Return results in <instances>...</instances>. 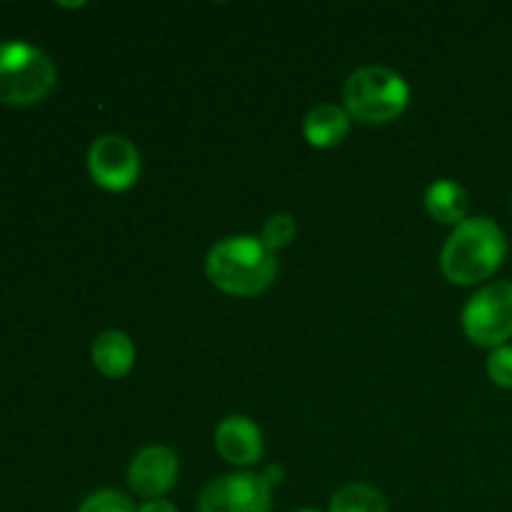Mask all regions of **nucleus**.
<instances>
[{
    "label": "nucleus",
    "mask_w": 512,
    "mask_h": 512,
    "mask_svg": "<svg viewBox=\"0 0 512 512\" xmlns=\"http://www.w3.org/2000/svg\"><path fill=\"white\" fill-rule=\"evenodd\" d=\"M508 255V240L493 218L475 215L455 225L440 253V270L453 285H480L493 278Z\"/></svg>",
    "instance_id": "1"
},
{
    "label": "nucleus",
    "mask_w": 512,
    "mask_h": 512,
    "mask_svg": "<svg viewBox=\"0 0 512 512\" xmlns=\"http://www.w3.org/2000/svg\"><path fill=\"white\" fill-rule=\"evenodd\" d=\"M205 275L223 293L253 298L275 283L278 260L273 250L255 235H230L208 250Z\"/></svg>",
    "instance_id": "2"
},
{
    "label": "nucleus",
    "mask_w": 512,
    "mask_h": 512,
    "mask_svg": "<svg viewBox=\"0 0 512 512\" xmlns=\"http://www.w3.org/2000/svg\"><path fill=\"white\" fill-rule=\"evenodd\" d=\"M410 85L388 65H363L343 85V108L365 125H385L408 110Z\"/></svg>",
    "instance_id": "3"
},
{
    "label": "nucleus",
    "mask_w": 512,
    "mask_h": 512,
    "mask_svg": "<svg viewBox=\"0 0 512 512\" xmlns=\"http://www.w3.org/2000/svg\"><path fill=\"white\" fill-rule=\"evenodd\" d=\"M55 65L48 55L25 40L0 43V103L13 108L38 105L53 93Z\"/></svg>",
    "instance_id": "4"
},
{
    "label": "nucleus",
    "mask_w": 512,
    "mask_h": 512,
    "mask_svg": "<svg viewBox=\"0 0 512 512\" xmlns=\"http://www.w3.org/2000/svg\"><path fill=\"white\" fill-rule=\"evenodd\" d=\"M463 333L478 348H500L512 338V283H488L465 303Z\"/></svg>",
    "instance_id": "5"
},
{
    "label": "nucleus",
    "mask_w": 512,
    "mask_h": 512,
    "mask_svg": "<svg viewBox=\"0 0 512 512\" xmlns=\"http://www.w3.org/2000/svg\"><path fill=\"white\" fill-rule=\"evenodd\" d=\"M88 173L108 193H125L140 178V153L130 138L105 133L88 148Z\"/></svg>",
    "instance_id": "6"
},
{
    "label": "nucleus",
    "mask_w": 512,
    "mask_h": 512,
    "mask_svg": "<svg viewBox=\"0 0 512 512\" xmlns=\"http://www.w3.org/2000/svg\"><path fill=\"white\" fill-rule=\"evenodd\" d=\"M273 488L258 473L213 478L198 498V512H270Z\"/></svg>",
    "instance_id": "7"
},
{
    "label": "nucleus",
    "mask_w": 512,
    "mask_h": 512,
    "mask_svg": "<svg viewBox=\"0 0 512 512\" xmlns=\"http://www.w3.org/2000/svg\"><path fill=\"white\" fill-rule=\"evenodd\" d=\"M180 475V460L165 445H148L140 450L128 468V485L138 498L155 500L175 488Z\"/></svg>",
    "instance_id": "8"
},
{
    "label": "nucleus",
    "mask_w": 512,
    "mask_h": 512,
    "mask_svg": "<svg viewBox=\"0 0 512 512\" xmlns=\"http://www.w3.org/2000/svg\"><path fill=\"white\" fill-rule=\"evenodd\" d=\"M263 430L248 415H228L215 428V450L233 465H255L263 458Z\"/></svg>",
    "instance_id": "9"
},
{
    "label": "nucleus",
    "mask_w": 512,
    "mask_h": 512,
    "mask_svg": "<svg viewBox=\"0 0 512 512\" xmlns=\"http://www.w3.org/2000/svg\"><path fill=\"white\" fill-rule=\"evenodd\" d=\"M350 113L338 103H318L305 113L303 138L318 150L335 148L350 133Z\"/></svg>",
    "instance_id": "10"
},
{
    "label": "nucleus",
    "mask_w": 512,
    "mask_h": 512,
    "mask_svg": "<svg viewBox=\"0 0 512 512\" xmlns=\"http://www.w3.org/2000/svg\"><path fill=\"white\" fill-rule=\"evenodd\" d=\"M90 360L105 378L120 380L133 370L135 345L123 330H103L90 345Z\"/></svg>",
    "instance_id": "11"
},
{
    "label": "nucleus",
    "mask_w": 512,
    "mask_h": 512,
    "mask_svg": "<svg viewBox=\"0 0 512 512\" xmlns=\"http://www.w3.org/2000/svg\"><path fill=\"white\" fill-rule=\"evenodd\" d=\"M425 208L430 218L443 225H460L468 220L470 213V195L460 183L450 178H438L425 190Z\"/></svg>",
    "instance_id": "12"
},
{
    "label": "nucleus",
    "mask_w": 512,
    "mask_h": 512,
    "mask_svg": "<svg viewBox=\"0 0 512 512\" xmlns=\"http://www.w3.org/2000/svg\"><path fill=\"white\" fill-rule=\"evenodd\" d=\"M328 512H388V500L368 483H348L330 498Z\"/></svg>",
    "instance_id": "13"
},
{
    "label": "nucleus",
    "mask_w": 512,
    "mask_h": 512,
    "mask_svg": "<svg viewBox=\"0 0 512 512\" xmlns=\"http://www.w3.org/2000/svg\"><path fill=\"white\" fill-rule=\"evenodd\" d=\"M295 235H298V223H295L293 215H290V213H275V215H270L268 220H265L263 233H260V240H263V243L268 245L273 253H278V250L288 248V245L293 243Z\"/></svg>",
    "instance_id": "14"
},
{
    "label": "nucleus",
    "mask_w": 512,
    "mask_h": 512,
    "mask_svg": "<svg viewBox=\"0 0 512 512\" xmlns=\"http://www.w3.org/2000/svg\"><path fill=\"white\" fill-rule=\"evenodd\" d=\"M78 512H138L133 500L120 490H95L80 503Z\"/></svg>",
    "instance_id": "15"
},
{
    "label": "nucleus",
    "mask_w": 512,
    "mask_h": 512,
    "mask_svg": "<svg viewBox=\"0 0 512 512\" xmlns=\"http://www.w3.org/2000/svg\"><path fill=\"white\" fill-rule=\"evenodd\" d=\"M488 375L498 388L512 390V345H500L488 358Z\"/></svg>",
    "instance_id": "16"
},
{
    "label": "nucleus",
    "mask_w": 512,
    "mask_h": 512,
    "mask_svg": "<svg viewBox=\"0 0 512 512\" xmlns=\"http://www.w3.org/2000/svg\"><path fill=\"white\" fill-rule=\"evenodd\" d=\"M138 512H178V508H175L170 500L155 498V500H145V503L138 508Z\"/></svg>",
    "instance_id": "17"
},
{
    "label": "nucleus",
    "mask_w": 512,
    "mask_h": 512,
    "mask_svg": "<svg viewBox=\"0 0 512 512\" xmlns=\"http://www.w3.org/2000/svg\"><path fill=\"white\" fill-rule=\"evenodd\" d=\"M283 478H285V470L280 468V465H268V468H265V473H263V480L270 485V488H273V485L283 483Z\"/></svg>",
    "instance_id": "18"
},
{
    "label": "nucleus",
    "mask_w": 512,
    "mask_h": 512,
    "mask_svg": "<svg viewBox=\"0 0 512 512\" xmlns=\"http://www.w3.org/2000/svg\"><path fill=\"white\" fill-rule=\"evenodd\" d=\"M298 512H323V510H318V508H303V510H298Z\"/></svg>",
    "instance_id": "19"
}]
</instances>
